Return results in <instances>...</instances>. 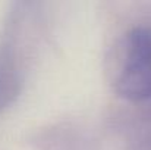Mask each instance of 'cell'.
<instances>
[{"label": "cell", "mask_w": 151, "mask_h": 150, "mask_svg": "<svg viewBox=\"0 0 151 150\" xmlns=\"http://www.w3.org/2000/svg\"><path fill=\"white\" fill-rule=\"evenodd\" d=\"M117 91L131 101L151 99V28H135L126 40L116 78Z\"/></svg>", "instance_id": "cell-1"}, {"label": "cell", "mask_w": 151, "mask_h": 150, "mask_svg": "<svg viewBox=\"0 0 151 150\" xmlns=\"http://www.w3.org/2000/svg\"><path fill=\"white\" fill-rule=\"evenodd\" d=\"M15 84L16 83L12 72L7 68L0 66V107L4 106L15 94Z\"/></svg>", "instance_id": "cell-2"}]
</instances>
